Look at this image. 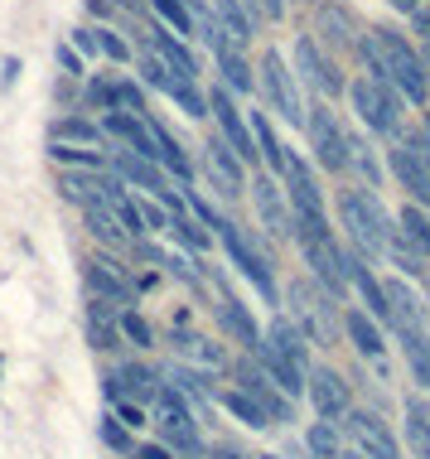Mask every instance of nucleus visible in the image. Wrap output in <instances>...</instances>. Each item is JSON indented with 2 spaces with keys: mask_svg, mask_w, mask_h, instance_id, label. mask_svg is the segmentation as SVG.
<instances>
[{
  "mask_svg": "<svg viewBox=\"0 0 430 459\" xmlns=\"http://www.w3.org/2000/svg\"><path fill=\"white\" fill-rule=\"evenodd\" d=\"M252 135H256V155H262L266 175H280V160H286V145L276 141L271 121H266L262 111H256V117H252Z\"/></svg>",
  "mask_w": 430,
  "mask_h": 459,
  "instance_id": "33",
  "label": "nucleus"
},
{
  "mask_svg": "<svg viewBox=\"0 0 430 459\" xmlns=\"http://www.w3.org/2000/svg\"><path fill=\"white\" fill-rule=\"evenodd\" d=\"M121 339H131L136 349H150V343H155V333L141 319V309H121Z\"/></svg>",
  "mask_w": 430,
  "mask_h": 459,
  "instance_id": "44",
  "label": "nucleus"
},
{
  "mask_svg": "<svg viewBox=\"0 0 430 459\" xmlns=\"http://www.w3.org/2000/svg\"><path fill=\"white\" fill-rule=\"evenodd\" d=\"M218 68H223V82H228V92L237 88V92H252L256 88V73L247 68V58H242V48H223L218 54Z\"/></svg>",
  "mask_w": 430,
  "mask_h": 459,
  "instance_id": "35",
  "label": "nucleus"
},
{
  "mask_svg": "<svg viewBox=\"0 0 430 459\" xmlns=\"http://www.w3.org/2000/svg\"><path fill=\"white\" fill-rule=\"evenodd\" d=\"M397 232H401V242H407L411 252H421L430 262V208L407 204V208H401V218H397Z\"/></svg>",
  "mask_w": 430,
  "mask_h": 459,
  "instance_id": "27",
  "label": "nucleus"
},
{
  "mask_svg": "<svg viewBox=\"0 0 430 459\" xmlns=\"http://www.w3.org/2000/svg\"><path fill=\"white\" fill-rule=\"evenodd\" d=\"M213 5H218V24H223L228 44H232V48H242V44L252 39V15L237 5V0H213Z\"/></svg>",
  "mask_w": 430,
  "mask_h": 459,
  "instance_id": "34",
  "label": "nucleus"
},
{
  "mask_svg": "<svg viewBox=\"0 0 430 459\" xmlns=\"http://www.w3.org/2000/svg\"><path fill=\"white\" fill-rule=\"evenodd\" d=\"M58 64H64V68L73 73V78H88V68H82V58L73 54V48H58Z\"/></svg>",
  "mask_w": 430,
  "mask_h": 459,
  "instance_id": "51",
  "label": "nucleus"
},
{
  "mask_svg": "<svg viewBox=\"0 0 430 459\" xmlns=\"http://www.w3.org/2000/svg\"><path fill=\"white\" fill-rule=\"evenodd\" d=\"M280 189H286L295 218H310V222H324V194L314 184V169L305 155H295L286 145V160H280Z\"/></svg>",
  "mask_w": 430,
  "mask_h": 459,
  "instance_id": "11",
  "label": "nucleus"
},
{
  "mask_svg": "<svg viewBox=\"0 0 430 459\" xmlns=\"http://www.w3.org/2000/svg\"><path fill=\"white\" fill-rule=\"evenodd\" d=\"M310 111L314 117H305V131H310V145H314V165L329 169V175H343L348 169V131L339 126V117L324 102H314Z\"/></svg>",
  "mask_w": 430,
  "mask_h": 459,
  "instance_id": "9",
  "label": "nucleus"
},
{
  "mask_svg": "<svg viewBox=\"0 0 430 459\" xmlns=\"http://www.w3.org/2000/svg\"><path fill=\"white\" fill-rule=\"evenodd\" d=\"M179 349H184V358H189V363H199V372H218V368H228V353L218 349L213 339H203V333H184Z\"/></svg>",
  "mask_w": 430,
  "mask_h": 459,
  "instance_id": "32",
  "label": "nucleus"
},
{
  "mask_svg": "<svg viewBox=\"0 0 430 459\" xmlns=\"http://www.w3.org/2000/svg\"><path fill=\"white\" fill-rule=\"evenodd\" d=\"M256 82H262L266 102L280 121H290V126H305V102H300V88H295V73L286 68V58L280 54H266L262 68H256Z\"/></svg>",
  "mask_w": 430,
  "mask_h": 459,
  "instance_id": "10",
  "label": "nucleus"
},
{
  "mask_svg": "<svg viewBox=\"0 0 430 459\" xmlns=\"http://www.w3.org/2000/svg\"><path fill=\"white\" fill-rule=\"evenodd\" d=\"M155 54H159V64L175 73V78L199 82V58H194L189 48L179 44V34H175V30H159V24H155Z\"/></svg>",
  "mask_w": 430,
  "mask_h": 459,
  "instance_id": "25",
  "label": "nucleus"
},
{
  "mask_svg": "<svg viewBox=\"0 0 430 459\" xmlns=\"http://www.w3.org/2000/svg\"><path fill=\"white\" fill-rule=\"evenodd\" d=\"M237 387H242V392H252L256 402L266 406V416H271L276 426H280V420H295V402L276 387L271 377H266L262 368H237Z\"/></svg>",
  "mask_w": 430,
  "mask_h": 459,
  "instance_id": "20",
  "label": "nucleus"
},
{
  "mask_svg": "<svg viewBox=\"0 0 430 459\" xmlns=\"http://www.w3.org/2000/svg\"><path fill=\"white\" fill-rule=\"evenodd\" d=\"M339 222L348 228L353 252H363V256H387V242L397 238V228H391L387 208L377 204L373 189H343L339 194Z\"/></svg>",
  "mask_w": 430,
  "mask_h": 459,
  "instance_id": "1",
  "label": "nucleus"
},
{
  "mask_svg": "<svg viewBox=\"0 0 430 459\" xmlns=\"http://www.w3.org/2000/svg\"><path fill=\"white\" fill-rule=\"evenodd\" d=\"M169 222H175V213H169V208H159L155 198H150V204H141V228L145 232H169Z\"/></svg>",
  "mask_w": 430,
  "mask_h": 459,
  "instance_id": "47",
  "label": "nucleus"
},
{
  "mask_svg": "<svg viewBox=\"0 0 430 459\" xmlns=\"http://www.w3.org/2000/svg\"><path fill=\"white\" fill-rule=\"evenodd\" d=\"M407 450L416 459H430V402L426 396L407 402Z\"/></svg>",
  "mask_w": 430,
  "mask_h": 459,
  "instance_id": "30",
  "label": "nucleus"
},
{
  "mask_svg": "<svg viewBox=\"0 0 430 459\" xmlns=\"http://www.w3.org/2000/svg\"><path fill=\"white\" fill-rule=\"evenodd\" d=\"M203 169H208V179H213V189L223 194V198H237V194H247V165L237 160V151L223 141V135H213V141L203 145Z\"/></svg>",
  "mask_w": 430,
  "mask_h": 459,
  "instance_id": "15",
  "label": "nucleus"
},
{
  "mask_svg": "<svg viewBox=\"0 0 430 459\" xmlns=\"http://www.w3.org/2000/svg\"><path fill=\"white\" fill-rule=\"evenodd\" d=\"M262 339L271 343V349H276L280 358H290V363L300 368L305 377H310V368H314V363H310V339H305V333L295 329V319H286V315H276L271 325H266V333H262Z\"/></svg>",
  "mask_w": 430,
  "mask_h": 459,
  "instance_id": "23",
  "label": "nucleus"
},
{
  "mask_svg": "<svg viewBox=\"0 0 430 459\" xmlns=\"http://www.w3.org/2000/svg\"><path fill=\"white\" fill-rule=\"evenodd\" d=\"M305 445H310L314 459H343V450H339V426H329V420H314V426L305 430Z\"/></svg>",
  "mask_w": 430,
  "mask_h": 459,
  "instance_id": "37",
  "label": "nucleus"
},
{
  "mask_svg": "<svg viewBox=\"0 0 430 459\" xmlns=\"http://www.w3.org/2000/svg\"><path fill=\"white\" fill-rule=\"evenodd\" d=\"M145 121H150V135H155V165L165 169V175H175V179L189 184V179H194V160L179 151V141H175V135H169L165 126H159L155 117H145Z\"/></svg>",
  "mask_w": 430,
  "mask_h": 459,
  "instance_id": "26",
  "label": "nucleus"
},
{
  "mask_svg": "<svg viewBox=\"0 0 430 459\" xmlns=\"http://www.w3.org/2000/svg\"><path fill=\"white\" fill-rule=\"evenodd\" d=\"M213 459H252V455H242V450H218Z\"/></svg>",
  "mask_w": 430,
  "mask_h": 459,
  "instance_id": "56",
  "label": "nucleus"
},
{
  "mask_svg": "<svg viewBox=\"0 0 430 459\" xmlns=\"http://www.w3.org/2000/svg\"><path fill=\"white\" fill-rule=\"evenodd\" d=\"M295 68H300V78L310 82L314 92H324V97H339V92H348V82L339 78V68H334V58L319 48L310 34H305L300 44H295Z\"/></svg>",
  "mask_w": 430,
  "mask_h": 459,
  "instance_id": "17",
  "label": "nucleus"
},
{
  "mask_svg": "<svg viewBox=\"0 0 430 459\" xmlns=\"http://www.w3.org/2000/svg\"><path fill=\"white\" fill-rule=\"evenodd\" d=\"M223 406H228V411H232V416L242 420V426H252V430H266V426H276V420L266 416V406L256 402L252 392H242V387H232V392H223Z\"/></svg>",
  "mask_w": 430,
  "mask_h": 459,
  "instance_id": "31",
  "label": "nucleus"
},
{
  "mask_svg": "<svg viewBox=\"0 0 430 459\" xmlns=\"http://www.w3.org/2000/svg\"><path fill=\"white\" fill-rule=\"evenodd\" d=\"M339 426H343V436L353 440V450H358L363 459H401V440H397V430H391L387 416L353 406Z\"/></svg>",
  "mask_w": 430,
  "mask_h": 459,
  "instance_id": "7",
  "label": "nucleus"
},
{
  "mask_svg": "<svg viewBox=\"0 0 430 459\" xmlns=\"http://www.w3.org/2000/svg\"><path fill=\"white\" fill-rule=\"evenodd\" d=\"M348 102L358 111V121L377 135H397L401 131V111H407V97L397 88H383L373 78H353L348 82Z\"/></svg>",
  "mask_w": 430,
  "mask_h": 459,
  "instance_id": "6",
  "label": "nucleus"
},
{
  "mask_svg": "<svg viewBox=\"0 0 430 459\" xmlns=\"http://www.w3.org/2000/svg\"><path fill=\"white\" fill-rule=\"evenodd\" d=\"M82 218H88V228H92L97 242H107V247H131V232L121 228V218H116L107 204H82Z\"/></svg>",
  "mask_w": 430,
  "mask_h": 459,
  "instance_id": "28",
  "label": "nucleus"
},
{
  "mask_svg": "<svg viewBox=\"0 0 430 459\" xmlns=\"http://www.w3.org/2000/svg\"><path fill=\"white\" fill-rule=\"evenodd\" d=\"M387 165H391V179L411 194V204L430 208V155L407 141V145H391L387 151Z\"/></svg>",
  "mask_w": 430,
  "mask_h": 459,
  "instance_id": "16",
  "label": "nucleus"
},
{
  "mask_svg": "<svg viewBox=\"0 0 430 459\" xmlns=\"http://www.w3.org/2000/svg\"><path fill=\"white\" fill-rule=\"evenodd\" d=\"M48 155H54L58 165H82V169H102V155H97V151H82V145H64V141H54V145H48Z\"/></svg>",
  "mask_w": 430,
  "mask_h": 459,
  "instance_id": "41",
  "label": "nucleus"
},
{
  "mask_svg": "<svg viewBox=\"0 0 430 459\" xmlns=\"http://www.w3.org/2000/svg\"><path fill=\"white\" fill-rule=\"evenodd\" d=\"M112 5H116V10H136V0H112Z\"/></svg>",
  "mask_w": 430,
  "mask_h": 459,
  "instance_id": "57",
  "label": "nucleus"
},
{
  "mask_svg": "<svg viewBox=\"0 0 430 459\" xmlns=\"http://www.w3.org/2000/svg\"><path fill=\"white\" fill-rule=\"evenodd\" d=\"M54 141H64V145H88V151H92V145L102 141V131H97L88 117H58V121H54Z\"/></svg>",
  "mask_w": 430,
  "mask_h": 459,
  "instance_id": "36",
  "label": "nucleus"
},
{
  "mask_svg": "<svg viewBox=\"0 0 430 459\" xmlns=\"http://www.w3.org/2000/svg\"><path fill=\"white\" fill-rule=\"evenodd\" d=\"M426 121H430V117H426Z\"/></svg>",
  "mask_w": 430,
  "mask_h": 459,
  "instance_id": "59",
  "label": "nucleus"
},
{
  "mask_svg": "<svg viewBox=\"0 0 430 459\" xmlns=\"http://www.w3.org/2000/svg\"><path fill=\"white\" fill-rule=\"evenodd\" d=\"M82 281H88V295H97V300H107L116 309H131L126 271H116L112 262H82Z\"/></svg>",
  "mask_w": 430,
  "mask_h": 459,
  "instance_id": "21",
  "label": "nucleus"
},
{
  "mask_svg": "<svg viewBox=\"0 0 430 459\" xmlns=\"http://www.w3.org/2000/svg\"><path fill=\"white\" fill-rule=\"evenodd\" d=\"M218 315H223V325L237 333V343L242 349H256V343H262V329H256V319H252V309L242 305V300H232V295H223V300H218Z\"/></svg>",
  "mask_w": 430,
  "mask_h": 459,
  "instance_id": "29",
  "label": "nucleus"
},
{
  "mask_svg": "<svg viewBox=\"0 0 430 459\" xmlns=\"http://www.w3.org/2000/svg\"><path fill=\"white\" fill-rule=\"evenodd\" d=\"M295 242H300V256L310 266L314 285L324 295H343L348 290V276H343V247L334 242L329 222H310V218H295Z\"/></svg>",
  "mask_w": 430,
  "mask_h": 459,
  "instance_id": "2",
  "label": "nucleus"
},
{
  "mask_svg": "<svg viewBox=\"0 0 430 459\" xmlns=\"http://www.w3.org/2000/svg\"><path fill=\"white\" fill-rule=\"evenodd\" d=\"M407 363H411V372H416V382L421 387H430V339H421V343H407Z\"/></svg>",
  "mask_w": 430,
  "mask_h": 459,
  "instance_id": "45",
  "label": "nucleus"
},
{
  "mask_svg": "<svg viewBox=\"0 0 430 459\" xmlns=\"http://www.w3.org/2000/svg\"><path fill=\"white\" fill-rule=\"evenodd\" d=\"M155 430H159V445L175 455H203V436H199V420H194L189 402L179 396V387H159L155 402Z\"/></svg>",
  "mask_w": 430,
  "mask_h": 459,
  "instance_id": "4",
  "label": "nucleus"
},
{
  "mask_svg": "<svg viewBox=\"0 0 430 459\" xmlns=\"http://www.w3.org/2000/svg\"><path fill=\"white\" fill-rule=\"evenodd\" d=\"M82 329H88V343L92 349H116L121 343V309L97 300V295H88V305H82Z\"/></svg>",
  "mask_w": 430,
  "mask_h": 459,
  "instance_id": "22",
  "label": "nucleus"
},
{
  "mask_svg": "<svg viewBox=\"0 0 430 459\" xmlns=\"http://www.w3.org/2000/svg\"><path fill=\"white\" fill-rule=\"evenodd\" d=\"M88 102H92V107H102V111H116V92H112V82L88 78Z\"/></svg>",
  "mask_w": 430,
  "mask_h": 459,
  "instance_id": "48",
  "label": "nucleus"
},
{
  "mask_svg": "<svg viewBox=\"0 0 430 459\" xmlns=\"http://www.w3.org/2000/svg\"><path fill=\"white\" fill-rule=\"evenodd\" d=\"M73 44H78V48H82V54H88V58L97 54V34H92V30H78V34H73Z\"/></svg>",
  "mask_w": 430,
  "mask_h": 459,
  "instance_id": "52",
  "label": "nucleus"
},
{
  "mask_svg": "<svg viewBox=\"0 0 430 459\" xmlns=\"http://www.w3.org/2000/svg\"><path fill=\"white\" fill-rule=\"evenodd\" d=\"M262 10H266L271 20H280V15H286V0H262Z\"/></svg>",
  "mask_w": 430,
  "mask_h": 459,
  "instance_id": "53",
  "label": "nucleus"
},
{
  "mask_svg": "<svg viewBox=\"0 0 430 459\" xmlns=\"http://www.w3.org/2000/svg\"><path fill=\"white\" fill-rule=\"evenodd\" d=\"M150 111H102V131L121 141V151L141 155V160H155V135H150Z\"/></svg>",
  "mask_w": 430,
  "mask_h": 459,
  "instance_id": "18",
  "label": "nucleus"
},
{
  "mask_svg": "<svg viewBox=\"0 0 430 459\" xmlns=\"http://www.w3.org/2000/svg\"><path fill=\"white\" fill-rule=\"evenodd\" d=\"M92 34H97V54H107L112 64H131V44L121 39L116 30H107V24H97Z\"/></svg>",
  "mask_w": 430,
  "mask_h": 459,
  "instance_id": "42",
  "label": "nucleus"
},
{
  "mask_svg": "<svg viewBox=\"0 0 430 459\" xmlns=\"http://www.w3.org/2000/svg\"><path fill=\"white\" fill-rule=\"evenodd\" d=\"M208 117L218 121V135H223V141L232 145V151H237L242 165H247V160H262V155H256L252 121L237 111V97H232L228 88H213V92H208Z\"/></svg>",
  "mask_w": 430,
  "mask_h": 459,
  "instance_id": "13",
  "label": "nucleus"
},
{
  "mask_svg": "<svg viewBox=\"0 0 430 459\" xmlns=\"http://www.w3.org/2000/svg\"><path fill=\"white\" fill-rule=\"evenodd\" d=\"M343 329H348V339H353V349H358L367 363H383V353H387V339H383V325H377L367 309L358 305H348L343 309Z\"/></svg>",
  "mask_w": 430,
  "mask_h": 459,
  "instance_id": "24",
  "label": "nucleus"
},
{
  "mask_svg": "<svg viewBox=\"0 0 430 459\" xmlns=\"http://www.w3.org/2000/svg\"><path fill=\"white\" fill-rule=\"evenodd\" d=\"M286 300L295 305V329L305 333L310 343H334V305H329V295L319 290L310 281H295L286 290Z\"/></svg>",
  "mask_w": 430,
  "mask_h": 459,
  "instance_id": "8",
  "label": "nucleus"
},
{
  "mask_svg": "<svg viewBox=\"0 0 430 459\" xmlns=\"http://www.w3.org/2000/svg\"><path fill=\"white\" fill-rule=\"evenodd\" d=\"M169 232H175V238H179L184 247H189V252H208V242H213V232H203L189 213H179L175 222H169Z\"/></svg>",
  "mask_w": 430,
  "mask_h": 459,
  "instance_id": "40",
  "label": "nucleus"
},
{
  "mask_svg": "<svg viewBox=\"0 0 430 459\" xmlns=\"http://www.w3.org/2000/svg\"><path fill=\"white\" fill-rule=\"evenodd\" d=\"M150 5H155V15L165 20L175 34H189V30H194V20H189V5H184V0H150Z\"/></svg>",
  "mask_w": 430,
  "mask_h": 459,
  "instance_id": "43",
  "label": "nucleus"
},
{
  "mask_svg": "<svg viewBox=\"0 0 430 459\" xmlns=\"http://www.w3.org/2000/svg\"><path fill=\"white\" fill-rule=\"evenodd\" d=\"M348 169H358L367 184L383 179V169H377V160H373V145H367L363 135H353V131H348Z\"/></svg>",
  "mask_w": 430,
  "mask_h": 459,
  "instance_id": "38",
  "label": "nucleus"
},
{
  "mask_svg": "<svg viewBox=\"0 0 430 459\" xmlns=\"http://www.w3.org/2000/svg\"><path fill=\"white\" fill-rule=\"evenodd\" d=\"M247 198L256 208V222H262L271 238H295V208H290L286 189L276 184V175H256L247 184Z\"/></svg>",
  "mask_w": 430,
  "mask_h": 459,
  "instance_id": "12",
  "label": "nucleus"
},
{
  "mask_svg": "<svg viewBox=\"0 0 430 459\" xmlns=\"http://www.w3.org/2000/svg\"><path fill=\"white\" fill-rule=\"evenodd\" d=\"M262 459H286V455H262Z\"/></svg>",
  "mask_w": 430,
  "mask_h": 459,
  "instance_id": "58",
  "label": "nucleus"
},
{
  "mask_svg": "<svg viewBox=\"0 0 430 459\" xmlns=\"http://www.w3.org/2000/svg\"><path fill=\"white\" fill-rule=\"evenodd\" d=\"M391 10H401V15H416V10H421V0H391Z\"/></svg>",
  "mask_w": 430,
  "mask_h": 459,
  "instance_id": "54",
  "label": "nucleus"
},
{
  "mask_svg": "<svg viewBox=\"0 0 430 459\" xmlns=\"http://www.w3.org/2000/svg\"><path fill=\"white\" fill-rule=\"evenodd\" d=\"M102 436H107V445H112V450H121V455H131V450H136V445H131V430L121 426V420H107V426H102Z\"/></svg>",
  "mask_w": 430,
  "mask_h": 459,
  "instance_id": "49",
  "label": "nucleus"
},
{
  "mask_svg": "<svg viewBox=\"0 0 430 459\" xmlns=\"http://www.w3.org/2000/svg\"><path fill=\"white\" fill-rule=\"evenodd\" d=\"M218 242L228 247V256H232V266L242 271V276H247L252 285H256V295H262V300H271L276 305V276H271V256H266V247L252 238L247 228H237V222H218V232H213Z\"/></svg>",
  "mask_w": 430,
  "mask_h": 459,
  "instance_id": "5",
  "label": "nucleus"
},
{
  "mask_svg": "<svg viewBox=\"0 0 430 459\" xmlns=\"http://www.w3.org/2000/svg\"><path fill=\"white\" fill-rule=\"evenodd\" d=\"M411 20H416V34H421V64H430V10L421 5Z\"/></svg>",
  "mask_w": 430,
  "mask_h": 459,
  "instance_id": "50",
  "label": "nucleus"
},
{
  "mask_svg": "<svg viewBox=\"0 0 430 459\" xmlns=\"http://www.w3.org/2000/svg\"><path fill=\"white\" fill-rule=\"evenodd\" d=\"M319 30H324L334 44H343V48H358V34H353V24H348L343 10H324V15H319Z\"/></svg>",
  "mask_w": 430,
  "mask_h": 459,
  "instance_id": "39",
  "label": "nucleus"
},
{
  "mask_svg": "<svg viewBox=\"0 0 430 459\" xmlns=\"http://www.w3.org/2000/svg\"><path fill=\"white\" fill-rule=\"evenodd\" d=\"M411 145H416V151H426V155H430V121H426V126H421V135H416Z\"/></svg>",
  "mask_w": 430,
  "mask_h": 459,
  "instance_id": "55",
  "label": "nucleus"
},
{
  "mask_svg": "<svg viewBox=\"0 0 430 459\" xmlns=\"http://www.w3.org/2000/svg\"><path fill=\"white\" fill-rule=\"evenodd\" d=\"M159 387H165L159 372L145 368V363H121L116 372H107V392H112V402H155Z\"/></svg>",
  "mask_w": 430,
  "mask_h": 459,
  "instance_id": "19",
  "label": "nucleus"
},
{
  "mask_svg": "<svg viewBox=\"0 0 430 459\" xmlns=\"http://www.w3.org/2000/svg\"><path fill=\"white\" fill-rule=\"evenodd\" d=\"M112 92H116V111H145V97H141V88L131 78H116Z\"/></svg>",
  "mask_w": 430,
  "mask_h": 459,
  "instance_id": "46",
  "label": "nucleus"
},
{
  "mask_svg": "<svg viewBox=\"0 0 430 459\" xmlns=\"http://www.w3.org/2000/svg\"><path fill=\"white\" fill-rule=\"evenodd\" d=\"M373 39H377V48H383V58H387L391 88L407 97V107H426L430 102V73L421 64V54L411 48V39L397 34V30H373Z\"/></svg>",
  "mask_w": 430,
  "mask_h": 459,
  "instance_id": "3",
  "label": "nucleus"
},
{
  "mask_svg": "<svg viewBox=\"0 0 430 459\" xmlns=\"http://www.w3.org/2000/svg\"><path fill=\"white\" fill-rule=\"evenodd\" d=\"M305 396H310L314 416L329 420V426H339V420L353 411V387L339 377L334 368H310V377H305Z\"/></svg>",
  "mask_w": 430,
  "mask_h": 459,
  "instance_id": "14",
  "label": "nucleus"
}]
</instances>
